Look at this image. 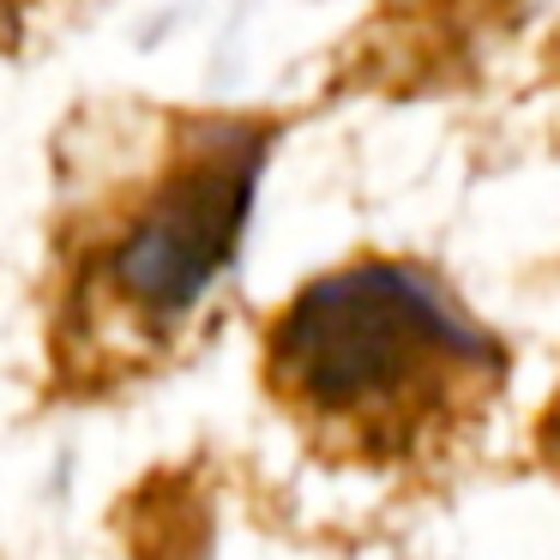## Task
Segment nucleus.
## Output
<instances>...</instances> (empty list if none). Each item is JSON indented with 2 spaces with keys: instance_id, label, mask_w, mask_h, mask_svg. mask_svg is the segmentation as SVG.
Listing matches in <instances>:
<instances>
[{
  "instance_id": "obj_2",
  "label": "nucleus",
  "mask_w": 560,
  "mask_h": 560,
  "mask_svg": "<svg viewBox=\"0 0 560 560\" xmlns=\"http://www.w3.org/2000/svg\"><path fill=\"white\" fill-rule=\"evenodd\" d=\"M259 374L314 452L428 470L482 434L512 368L434 271L368 254L319 271L271 314Z\"/></svg>"
},
{
  "instance_id": "obj_3",
  "label": "nucleus",
  "mask_w": 560,
  "mask_h": 560,
  "mask_svg": "<svg viewBox=\"0 0 560 560\" xmlns=\"http://www.w3.org/2000/svg\"><path fill=\"white\" fill-rule=\"evenodd\" d=\"M536 446H542V464L548 470H560V398L542 410V422H536Z\"/></svg>"
},
{
  "instance_id": "obj_1",
  "label": "nucleus",
  "mask_w": 560,
  "mask_h": 560,
  "mask_svg": "<svg viewBox=\"0 0 560 560\" xmlns=\"http://www.w3.org/2000/svg\"><path fill=\"white\" fill-rule=\"evenodd\" d=\"M271 127L254 115H145V139L61 170L49 350L67 392H115L175 355L230 278Z\"/></svg>"
},
{
  "instance_id": "obj_4",
  "label": "nucleus",
  "mask_w": 560,
  "mask_h": 560,
  "mask_svg": "<svg viewBox=\"0 0 560 560\" xmlns=\"http://www.w3.org/2000/svg\"><path fill=\"white\" fill-rule=\"evenodd\" d=\"M25 19H31V0H0V49H19Z\"/></svg>"
}]
</instances>
